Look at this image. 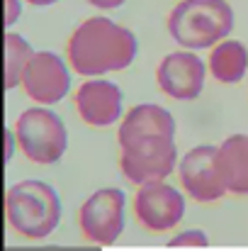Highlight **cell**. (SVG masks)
<instances>
[{"label": "cell", "mask_w": 248, "mask_h": 251, "mask_svg": "<svg viewBox=\"0 0 248 251\" xmlns=\"http://www.w3.org/2000/svg\"><path fill=\"white\" fill-rule=\"evenodd\" d=\"M151 137H175L173 115L165 107L154 105V102L134 105L119 125V134H117L119 147H127V144H134L141 139H151Z\"/></svg>", "instance_id": "7c38bea8"}, {"label": "cell", "mask_w": 248, "mask_h": 251, "mask_svg": "<svg viewBox=\"0 0 248 251\" xmlns=\"http://www.w3.org/2000/svg\"><path fill=\"white\" fill-rule=\"evenodd\" d=\"M15 142H17L15 129H7V132H5V161L12 159V154H15Z\"/></svg>", "instance_id": "ac0fdd59"}, {"label": "cell", "mask_w": 248, "mask_h": 251, "mask_svg": "<svg viewBox=\"0 0 248 251\" xmlns=\"http://www.w3.org/2000/svg\"><path fill=\"white\" fill-rule=\"evenodd\" d=\"M207 66L192 51H170L156 69V83L168 98L195 100L204 88Z\"/></svg>", "instance_id": "30bf717a"}, {"label": "cell", "mask_w": 248, "mask_h": 251, "mask_svg": "<svg viewBox=\"0 0 248 251\" xmlns=\"http://www.w3.org/2000/svg\"><path fill=\"white\" fill-rule=\"evenodd\" d=\"M127 198L119 188H100L81 205L78 225L83 237L92 244L110 247L124 232Z\"/></svg>", "instance_id": "5b68a950"}, {"label": "cell", "mask_w": 248, "mask_h": 251, "mask_svg": "<svg viewBox=\"0 0 248 251\" xmlns=\"http://www.w3.org/2000/svg\"><path fill=\"white\" fill-rule=\"evenodd\" d=\"M32 56H34V49L22 34H15V32L5 34V88L7 90L22 83V76Z\"/></svg>", "instance_id": "9a60e30c"}, {"label": "cell", "mask_w": 248, "mask_h": 251, "mask_svg": "<svg viewBox=\"0 0 248 251\" xmlns=\"http://www.w3.org/2000/svg\"><path fill=\"white\" fill-rule=\"evenodd\" d=\"M136 37L132 29L110 17H88L81 22L66 44L68 64L81 76H102L127 69L136 59Z\"/></svg>", "instance_id": "6da1fadb"}, {"label": "cell", "mask_w": 248, "mask_h": 251, "mask_svg": "<svg viewBox=\"0 0 248 251\" xmlns=\"http://www.w3.org/2000/svg\"><path fill=\"white\" fill-rule=\"evenodd\" d=\"M219 168L229 193L248 195V134H231L219 144Z\"/></svg>", "instance_id": "4fadbf2b"}, {"label": "cell", "mask_w": 248, "mask_h": 251, "mask_svg": "<svg viewBox=\"0 0 248 251\" xmlns=\"http://www.w3.org/2000/svg\"><path fill=\"white\" fill-rule=\"evenodd\" d=\"M119 149V168L127 176V180L136 185L149 180H165L178 164V149L173 137H151Z\"/></svg>", "instance_id": "8992f818"}, {"label": "cell", "mask_w": 248, "mask_h": 251, "mask_svg": "<svg viewBox=\"0 0 248 251\" xmlns=\"http://www.w3.org/2000/svg\"><path fill=\"white\" fill-rule=\"evenodd\" d=\"M7 225L24 239L49 237L61 220V200L44 180H20L5 195Z\"/></svg>", "instance_id": "3957f363"}, {"label": "cell", "mask_w": 248, "mask_h": 251, "mask_svg": "<svg viewBox=\"0 0 248 251\" xmlns=\"http://www.w3.org/2000/svg\"><path fill=\"white\" fill-rule=\"evenodd\" d=\"M29 5H34V7H46V5H54L56 0H27Z\"/></svg>", "instance_id": "ffe728a7"}, {"label": "cell", "mask_w": 248, "mask_h": 251, "mask_svg": "<svg viewBox=\"0 0 248 251\" xmlns=\"http://www.w3.org/2000/svg\"><path fill=\"white\" fill-rule=\"evenodd\" d=\"M234 29V7L226 0H180L168 12V32L185 49H209Z\"/></svg>", "instance_id": "7a4b0ae2"}, {"label": "cell", "mask_w": 248, "mask_h": 251, "mask_svg": "<svg viewBox=\"0 0 248 251\" xmlns=\"http://www.w3.org/2000/svg\"><path fill=\"white\" fill-rule=\"evenodd\" d=\"M22 12V0H5V25H15Z\"/></svg>", "instance_id": "e0dca14e"}, {"label": "cell", "mask_w": 248, "mask_h": 251, "mask_svg": "<svg viewBox=\"0 0 248 251\" xmlns=\"http://www.w3.org/2000/svg\"><path fill=\"white\" fill-rule=\"evenodd\" d=\"M15 137L22 149V154L39 166L56 164L68 147V132L61 117L44 105L39 107H27L20 112L15 122Z\"/></svg>", "instance_id": "277c9868"}, {"label": "cell", "mask_w": 248, "mask_h": 251, "mask_svg": "<svg viewBox=\"0 0 248 251\" xmlns=\"http://www.w3.org/2000/svg\"><path fill=\"white\" fill-rule=\"evenodd\" d=\"M134 215L151 232H168L178 227L185 215V198L165 180L141 183L134 195Z\"/></svg>", "instance_id": "ba28073f"}, {"label": "cell", "mask_w": 248, "mask_h": 251, "mask_svg": "<svg viewBox=\"0 0 248 251\" xmlns=\"http://www.w3.org/2000/svg\"><path fill=\"white\" fill-rule=\"evenodd\" d=\"M248 71V49L239 39H222L212 47L209 74L219 83H239Z\"/></svg>", "instance_id": "5bb4252c"}, {"label": "cell", "mask_w": 248, "mask_h": 251, "mask_svg": "<svg viewBox=\"0 0 248 251\" xmlns=\"http://www.w3.org/2000/svg\"><path fill=\"white\" fill-rule=\"evenodd\" d=\"M22 88L29 100L39 105H54L66 98L71 88V74L64 59L54 51H34L24 76Z\"/></svg>", "instance_id": "9c48e42d"}, {"label": "cell", "mask_w": 248, "mask_h": 251, "mask_svg": "<svg viewBox=\"0 0 248 251\" xmlns=\"http://www.w3.org/2000/svg\"><path fill=\"white\" fill-rule=\"evenodd\" d=\"M178 173L182 190L197 202H214L229 193L219 168V147L212 144L192 147L180 159Z\"/></svg>", "instance_id": "52a82bcc"}, {"label": "cell", "mask_w": 248, "mask_h": 251, "mask_svg": "<svg viewBox=\"0 0 248 251\" xmlns=\"http://www.w3.org/2000/svg\"><path fill=\"white\" fill-rule=\"evenodd\" d=\"M92 7H100V10H114L119 5H124L127 0H88Z\"/></svg>", "instance_id": "d6986e66"}, {"label": "cell", "mask_w": 248, "mask_h": 251, "mask_svg": "<svg viewBox=\"0 0 248 251\" xmlns=\"http://www.w3.org/2000/svg\"><path fill=\"white\" fill-rule=\"evenodd\" d=\"M76 110L90 127H110L122 117V90L105 78H90L76 90Z\"/></svg>", "instance_id": "8fae6325"}, {"label": "cell", "mask_w": 248, "mask_h": 251, "mask_svg": "<svg viewBox=\"0 0 248 251\" xmlns=\"http://www.w3.org/2000/svg\"><path fill=\"white\" fill-rule=\"evenodd\" d=\"M209 244L207 234L202 229H187V232H180L178 237H173L168 242L170 249H204Z\"/></svg>", "instance_id": "2e32d148"}]
</instances>
